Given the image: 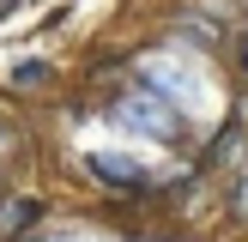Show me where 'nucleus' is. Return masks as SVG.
Listing matches in <instances>:
<instances>
[{"instance_id": "1", "label": "nucleus", "mask_w": 248, "mask_h": 242, "mask_svg": "<svg viewBox=\"0 0 248 242\" xmlns=\"http://www.w3.org/2000/svg\"><path fill=\"white\" fill-rule=\"evenodd\" d=\"M115 121H121V127H133V133H145V139H176V133H182L176 103H164V97H152V91L121 97V103H115Z\"/></svg>"}, {"instance_id": "2", "label": "nucleus", "mask_w": 248, "mask_h": 242, "mask_svg": "<svg viewBox=\"0 0 248 242\" xmlns=\"http://www.w3.org/2000/svg\"><path fill=\"white\" fill-rule=\"evenodd\" d=\"M91 176L121 182V188H145V169L133 164V157H115V151H97V157H91Z\"/></svg>"}, {"instance_id": "3", "label": "nucleus", "mask_w": 248, "mask_h": 242, "mask_svg": "<svg viewBox=\"0 0 248 242\" xmlns=\"http://www.w3.org/2000/svg\"><path fill=\"white\" fill-rule=\"evenodd\" d=\"M36 212H43L36 200H12V206H6V218H0V236H18V230H31V224H36Z\"/></svg>"}, {"instance_id": "4", "label": "nucleus", "mask_w": 248, "mask_h": 242, "mask_svg": "<svg viewBox=\"0 0 248 242\" xmlns=\"http://www.w3.org/2000/svg\"><path fill=\"white\" fill-rule=\"evenodd\" d=\"M12 85H18V91L43 85V60H18V67H12Z\"/></svg>"}]
</instances>
